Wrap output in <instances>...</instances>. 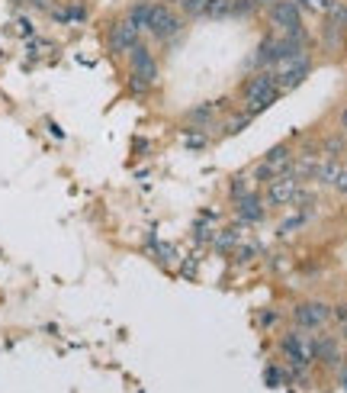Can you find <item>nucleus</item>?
Segmentation results:
<instances>
[{
	"instance_id": "7ed1b4c3",
	"label": "nucleus",
	"mask_w": 347,
	"mask_h": 393,
	"mask_svg": "<svg viewBox=\"0 0 347 393\" xmlns=\"http://www.w3.org/2000/svg\"><path fill=\"white\" fill-rule=\"evenodd\" d=\"M145 32L155 39V43H170V39H177L180 32H183V16L174 13L170 7H164V3H155Z\"/></svg>"
},
{
	"instance_id": "a211bd4d",
	"label": "nucleus",
	"mask_w": 347,
	"mask_h": 393,
	"mask_svg": "<svg viewBox=\"0 0 347 393\" xmlns=\"http://www.w3.org/2000/svg\"><path fill=\"white\" fill-rule=\"evenodd\" d=\"M187 16H203L206 13V0H177Z\"/></svg>"
},
{
	"instance_id": "a878e982",
	"label": "nucleus",
	"mask_w": 347,
	"mask_h": 393,
	"mask_svg": "<svg viewBox=\"0 0 347 393\" xmlns=\"http://www.w3.org/2000/svg\"><path fill=\"white\" fill-rule=\"evenodd\" d=\"M341 129H344V132H347V106H344V110H341Z\"/></svg>"
},
{
	"instance_id": "cd10ccee",
	"label": "nucleus",
	"mask_w": 347,
	"mask_h": 393,
	"mask_svg": "<svg viewBox=\"0 0 347 393\" xmlns=\"http://www.w3.org/2000/svg\"><path fill=\"white\" fill-rule=\"evenodd\" d=\"M341 335H344V339H347V319H344V322H341Z\"/></svg>"
},
{
	"instance_id": "f3484780",
	"label": "nucleus",
	"mask_w": 347,
	"mask_h": 393,
	"mask_svg": "<svg viewBox=\"0 0 347 393\" xmlns=\"http://www.w3.org/2000/svg\"><path fill=\"white\" fill-rule=\"evenodd\" d=\"M257 10V0H231V16H248Z\"/></svg>"
},
{
	"instance_id": "5701e85b",
	"label": "nucleus",
	"mask_w": 347,
	"mask_h": 393,
	"mask_svg": "<svg viewBox=\"0 0 347 393\" xmlns=\"http://www.w3.org/2000/svg\"><path fill=\"white\" fill-rule=\"evenodd\" d=\"M335 187H337V191H341V193H347V168H341V174H337Z\"/></svg>"
},
{
	"instance_id": "9b49d317",
	"label": "nucleus",
	"mask_w": 347,
	"mask_h": 393,
	"mask_svg": "<svg viewBox=\"0 0 347 393\" xmlns=\"http://www.w3.org/2000/svg\"><path fill=\"white\" fill-rule=\"evenodd\" d=\"M235 203H238V206H235V210H238V216H242L244 223H251V226L261 223L264 213H267V210H264V200H261V197H257L254 191H248L244 197H238Z\"/></svg>"
},
{
	"instance_id": "1a4fd4ad",
	"label": "nucleus",
	"mask_w": 347,
	"mask_h": 393,
	"mask_svg": "<svg viewBox=\"0 0 347 393\" xmlns=\"http://www.w3.org/2000/svg\"><path fill=\"white\" fill-rule=\"evenodd\" d=\"M106 43H110V49H113V52L129 55V49H136V45L142 43V29H138V26L129 20V16H123V20H116L113 26H110Z\"/></svg>"
},
{
	"instance_id": "6ab92c4d",
	"label": "nucleus",
	"mask_w": 347,
	"mask_h": 393,
	"mask_svg": "<svg viewBox=\"0 0 347 393\" xmlns=\"http://www.w3.org/2000/svg\"><path fill=\"white\" fill-rule=\"evenodd\" d=\"M235 242H238V235H235V229H225V233H222L219 239H216V245H219V248H231Z\"/></svg>"
},
{
	"instance_id": "ddd939ff",
	"label": "nucleus",
	"mask_w": 347,
	"mask_h": 393,
	"mask_svg": "<svg viewBox=\"0 0 347 393\" xmlns=\"http://www.w3.org/2000/svg\"><path fill=\"white\" fill-rule=\"evenodd\" d=\"M49 16L55 23H81L87 16V7L84 3H62V7H52Z\"/></svg>"
},
{
	"instance_id": "b1692460",
	"label": "nucleus",
	"mask_w": 347,
	"mask_h": 393,
	"mask_svg": "<svg viewBox=\"0 0 347 393\" xmlns=\"http://www.w3.org/2000/svg\"><path fill=\"white\" fill-rule=\"evenodd\" d=\"M29 7H36V10H52V0H29Z\"/></svg>"
},
{
	"instance_id": "f8f14e48",
	"label": "nucleus",
	"mask_w": 347,
	"mask_h": 393,
	"mask_svg": "<svg viewBox=\"0 0 347 393\" xmlns=\"http://www.w3.org/2000/svg\"><path fill=\"white\" fill-rule=\"evenodd\" d=\"M312 358H318V361H325V364H337L341 361V355H337V342L331 339V335L316 339L312 342Z\"/></svg>"
},
{
	"instance_id": "dca6fc26",
	"label": "nucleus",
	"mask_w": 347,
	"mask_h": 393,
	"mask_svg": "<svg viewBox=\"0 0 347 393\" xmlns=\"http://www.w3.org/2000/svg\"><path fill=\"white\" fill-rule=\"evenodd\" d=\"M206 20H222V16H231V0H206Z\"/></svg>"
},
{
	"instance_id": "4be33fe9",
	"label": "nucleus",
	"mask_w": 347,
	"mask_h": 393,
	"mask_svg": "<svg viewBox=\"0 0 347 393\" xmlns=\"http://www.w3.org/2000/svg\"><path fill=\"white\" fill-rule=\"evenodd\" d=\"M248 191H251V184L244 181V178H238V181L231 184V197H235V200H238V197H244Z\"/></svg>"
},
{
	"instance_id": "f03ea898",
	"label": "nucleus",
	"mask_w": 347,
	"mask_h": 393,
	"mask_svg": "<svg viewBox=\"0 0 347 393\" xmlns=\"http://www.w3.org/2000/svg\"><path fill=\"white\" fill-rule=\"evenodd\" d=\"M129 68H132V91L136 94H145L148 87L158 81V62L148 45L138 43L136 49H129Z\"/></svg>"
},
{
	"instance_id": "6e6552de",
	"label": "nucleus",
	"mask_w": 347,
	"mask_h": 393,
	"mask_svg": "<svg viewBox=\"0 0 347 393\" xmlns=\"http://www.w3.org/2000/svg\"><path fill=\"white\" fill-rule=\"evenodd\" d=\"M335 316V309L328 307V303H318V300H309V303H299L293 309V322L299 329H322L328 319Z\"/></svg>"
},
{
	"instance_id": "0eeeda50",
	"label": "nucleus",
	"mask_w": 347,
	"mask_h": 393,
	"mask_svg": "<svg viewBox=\"0 0 347 393\" xmlns=\"http://www.w3.org/2000/svg\"><path fill=\"white\" fill-rule=\"evenodd\" d=\"M280 351L286 355V361L293 364V371H305L309 361H312V342L299 332H286L283 339H280Z\"/></svg>"
},
{
	"instance_id": "2eb2a0df",
	"label": "nucleus",
	"mask_w": 347,
	"mask_h": 393,
	"mask_svg": "<svg viewBox=\"0 0 347 393\" xmlns=\"http://www.w3.org/2000/svg\"><path fill=\"white\" fill-rule=\"evenodd\" d=\"M337 174H341V165H337L335 158H328V161H322V165L316 168V181L318 184H331V187H335Z\"/></svg>"
},
{
	"instance_id": "39448f33",
	"label": "nucleus",
	"mask_w": 347,
	"mask_h": 393,
	"mask_svg": "<svg viewBox=\"0 0 347 393\" xmlns=\"http://www.w3.org/2000/svg\"><path fill=\"white\" fill-rule=\"evenodd\" d=\"M290 168H293V152H290V145H277V149L267 152V155L261 158V165L254 168V178H257L261 184H270L274 178L286 174Z\"/></svg>"
},
{
	"instance_id": "aec40b11",
	"label": "nucleus",
	"mask_w": 347,
	"mask_h": 393,
	"mask_svg": "<svg viewBox=\"0 0 347 393\" xmlns=\"http://www.w3.org/2000/svg\"><path fill=\"white\" fill-rule=\"evenodd\" d=\"M264 381L270 383V387H280V381H283V371H280V368H267V371H264Z\"/></svg>"
},
{
	"instance_id": "4468645a",
	"label": "nucleus",
	"mask_w": 347,
	"mask_h": 393,
	"mask_svg": "<svg viewBox=\"0 0 347 393\" xmlns=\"http://www.w3.org/2000/svg\"><path fill=\"white\" fill-rule=\"evenodd\" d=\"M151 10H155V3H151V0H138V3H132V7H129V20L136 23L138 29L145 32V26H148V20H151Z\"/></svg>"
},
{
	"instance_id": "423d86ee",
	"label": "nucleus",
	"mask_w": 347,
	"mask_h": 393,
	"mask_svg": "<svg viewBox=\"0 0 347 393\" xmlns=\"http://www.w3.org/2000/svg\"><path fill=\"white\" fill-rule=\"evenodd\" d=\"M267 16H270V26L277 32H296L303 29V10H299V3L296 0H277L267 7Z\"/></svg>"
},
{
	"instance_id": "393cba45",
	"label": "nucleus",
	"mask_w": 347,
	"mask_h": 393,
	"mask_svg": "<svg viewBox=\"0 0 347 393\" xmlns=\"http://www.w3.org/2000/svg\"><path fill=\"white\" fill-rule=\"evenodd\" d=\"M187 145H190V149H203V145H206V139H203V136H187Z\"/></svg>"
},
{
	"instance_id": "412c9836",
	"label": "nucleus",
	"mask_w": 347,
	"mask_h": 393,
	"mask_svg": "<svg viewBox=\"0 0 347 393\" xmlns=\"http://www.w3.org/2000/svg\"><path fill=\"white\" fill-rule=\"evenodd\" d=\"M248 123H251V113H242V117H235V119L229 123V132H242Z\"/></svg>"
},
{
	"instance_id": "9d476101",
	"label": "nucleus",
	"mask_w": 347,
	"mask_h": 393,
	"mask_svg": "<svg viewBox=\"0 0 347 393\" xmlns=\"http://www.w3.org/2000/svg\"><path fill=\"white\" fill-rule=\"evenodd\" d=\"M296 193H299V178H293L290 171L274 178V181L267 184V203L270 206H283V203H293Z\"/></svg>"
},
{
	"instance_id": "f257e3e1",
	"label": "nucleus",
	"mask_w": 347,
	"mask_h": 393,
	"mask_svg": "<svg viewBox=\"0 0 347 393\" xmlns=\"http://www.w3.org/2000/svg\"><path fill=\"white\" fill-rule=\"evenodd\" d=\"M280 84H277L274 71H257V75H251L248 81L242 84V100L248 110H267V106H274L277 100H280Z\"/></svg>"
},
{
	"instance_id": "20e7f679",
	"label": "nucleus",
	"mask_w": 347,
	"mask_h": 393,
	"mask_svg": "<svg viewBox=\"0 0 347 393\" xmlns=\"http://www.w3.org/2000/svg\"><path fill=\"white\" fill-rule=\"evenodd\" d=\"M277 78V84H280V91H293V87H299L305 81V78L312 75V58L309 55H299V58H290V62H280L270 68Z\"/></svg>"
},
{
	"instance_id": "bb28decb",
	"label": "nucleus",
	"mask_w": 347,
	"mask_h": 393,
	"mask_svg": "<svg viewBox=\"0 0 347 393\" xmlns=\"http://www.w3.org/2000/svg\"><path fill=\"white\" fill-rule=\"evenodd\" d=\"M270 3H277V0H257V7H270Z\"/></svg>"
}]
</instances>
